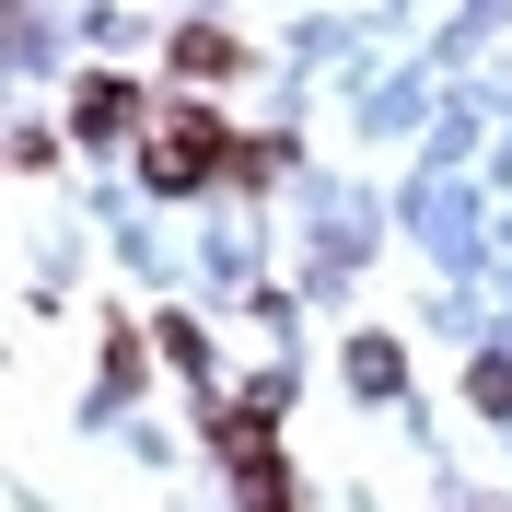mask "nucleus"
<instances>
[{
  "label": "nucleus",
  "instance_id": "f257e3e1",
  "mask_svg": "<svg viewBox=\"0 0 512 512\" xmlns=\"http://www.w3.org/2000/svg\"><path fill=\"white\" fill-rule=\"evenodd\" d=\"M140 175H152L163 198L175 187H210V175H233V140L210 117H175V128H152V152H140Z\"/></svg>",
  "mask_w": 512,
  "mask_h": 512
},
{
  "label": "nucleus",
  "instance_id": "f03ea898",
  "mask_svg": "<svg viewBox=\"0 0 512 512\" xmlns=\"http://www.w3.org/2000/svg\"><path fill=\"white\" fill-rule=\"evenodd\" d=\"M175 70L222 82V70H233V35H222V24H187V35H175Z\"/></svg>",
  "mask_w": 512,
  "mask_h": 512
},
{
  "label": "nucleus",
  "instance_id": "7ed1b4c3",
  "mask_svg": "<svg viewBox=\"0 0 512 512\" xmlns=\"http://www.w3.org/2000/svg\"><path fill=\"white\" fill-rule=\"evenodd\" d=\"M70 117H82V128H128V117H140V94H128V82H82Z\"/></svg>",
  "mask_w": 512,
  "mask_h": 512
},
{
  "label": "nucleus",
  "instance_id": "20e7f679",
  "mask_svg": "<svg viewBox=\"0 0 512 512\" xmlns=\"http://www.w3.org/2000/svg\"><path fill=\"white\" fill-rule=\"evenodd\" d=\"M350 384H373V396H384V384H396V350H384V338H361V350H350Z\"/></svg>",
  "mask_w": 512,
  "mask_h": 512
},
{
  "label": "nucleus",
  "instance_id": "39448f33",
  "mask_svg": "<svg viewBox=\"0 0 512 512\" xmlns=\"http://www.w3.org/2000/svg\"><path fill=\"white\" fill-rule=\"evenodd\" d=\"M478 408H489V419H512V361H478Z\"/></svg>",
  "mask_w": 512,
  "mask_h": 512
}]
</instances>
